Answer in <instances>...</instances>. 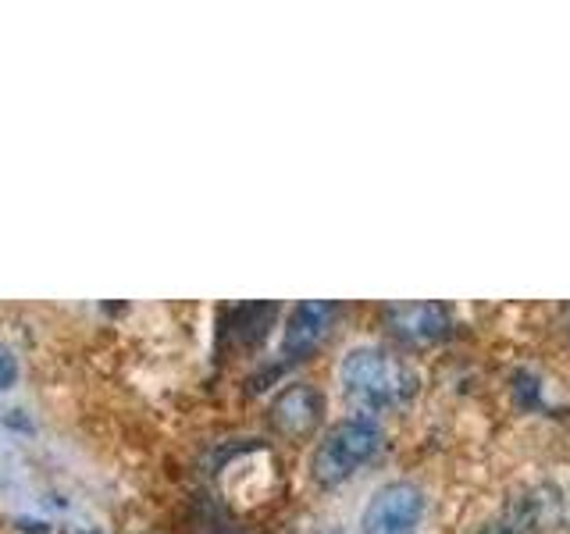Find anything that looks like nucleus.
I'll return each mask as SVG.
<instances>
[{"label": "nucleus", "instance_id": "obj_9", "mask_svg": "<svg viewBox=\"0 0 570 534\" xmlns=\"http://www.w3.org/2000/svg\"><path fill=\"white\" fill-rule=\"evenodd\" d=\"M563 320H567V332H570V307L563 310Z\"/></svg>", "mask_w": 570, "mask_h": 534}, {"label": "nucleus", "instance_id": "obj_8", "mask_svg": "<svg viewBox=\"0 0 570 534\" xmlns=\"http://www.w3.org/2000/svg\"><path fill=\"white\" fill-rule=\"evenodd\" d=\"M18 378V360L11 356V349H0V388H11Z\"/></svg>", "mask_w": 570, "mask_h": 534}, {"label": "nucleus", "instance_id": "obj_6", "mask_svg": "<svg viewBox=\"0 0 570 534\" xmlns=\"http://www.w3.org/2000/svg\"><path fill=\"white\" fill-rule=\"evenodd\" d=\"M321 417H325V396L307 382L285 385L267 406V421L282 438H311L321 427Z\"/></svg>", "mask_w": 570, "mask_h": 534}, {"label": "nucleus", "instance_id": "obj_5", "mask_svg": "<svg viewBox=\"0 0 570 534\" xmlns=\"http://www.w3.org/2000/svg\"><path fill=\"white\" fill-rule=\"evenodd\" d=\"M382 325L406 346H435L453 332V314L442 303H389Z\"/></svg>", "mask_w": 570, "mask_h": 534}, {"label": "nucleus", "instance_id": "obj_7", "mask_svg": "<svg viewBox=\"0 0 570 534\" xmlns=\"http://www.w3.org/2000/svg\"><path fill=\"white\" fill-rule=\"evenodd\" d=\"M335 314H338L335 303H321V299L296 303L289 317H285V338H282L285 360H303V356L325 343L335 325Z\"/></svg>", "mask_w": 570, "mask_h": 534}, {"label": "nucleus", "instance_id": "obj_2", "mask_svg": "<svg viewBox=\"0 0 570 534\" xmlns=\"http://www.w3.org/2000/svg\"><path fill=\"white\" fill-rule=\"evenodd\" d=\"M379 449H382L379 421L367 414L343 417V421H335L314 445L311 477L321 488H338V485H346L361 467H367V463L379 456Z\"/></svg>", "mask_w": 570, "mask_h": 534}, {"label": "nucleus", "instance_id": "obj_3", "mask_svg": "<svg viewBox=\"0 0 570 534\" xmlns=\"http://www.w3.org/2000/svg\"><path fill=\"white\" fill-rule=\"evenodd\" d=\"M424 521V492L410 481H389L361 513L364 534H417Z\"/></svg>", "mask_w": 570, "mask_h": 534}, {"label": "nucleus", "instance_id": "obj_4", "mask_svg": "<svg viewBox=\"0 0 570 534\" xmlns=\"http://www.w3.org/2000/svg\"><path fill=\"white\" fill-rule=\"evenodd\" d=\"M563 521V495L557 485H531L499 510L478 534H542Z\"/></svg>", "mask_w": 570, "mask_h": 534}, {"label": "nucleus", "instance_id": "obj_10", "mask_svg": "<svg viewBox=\"0 0 570 534\" xmlns=\"http://www.w3.org/2000/svg\"><path fill=\"white\" fill-rule=\"evenodd\" d=\"M328 534H343V531H338V527H332V531H328Z\"/></svg>", "mask_w": 570, "mask_h": 534}, {"label": "nucleus", "instance_id": "obj_1", "mask_svg": "<svg viewBox=\"0 0 570 534\" xmlns=\"http://www.w3.org/2000/svg\"><path fill=\"white\" fill-rule=\"evenodd\" d=\"M338 382H343L346 396L353 403H361L364 409H371V414L406 406L421 388L417 370L379 346L350 349L343 356V364H338Z\"/></svg>", "mask_w": 570, "mask_h": 534}]
</instances>
